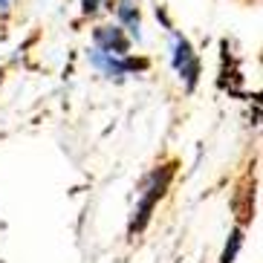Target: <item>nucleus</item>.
<instances>
[{
  "label": "nucleus",
  "instance_id": "0eeeda50",
  "mask_svg": "<svg viewBox=\"0 0 263 263\" xmlns=\"http://www.w3.org/2000/svg\"><path fill=\"white\" fill-rule=\"evenodd\" d=\"M101 3H104V0H81V12H84V15H96L101 9Z\"/></svg>",
  "mask_w": 263,
  "mask_h": 263
},
{
  "label": "nucleus",
  "instance_id": "20e7f679",
  "mask_svg": "<svg viewBox=\"0 0 263 263\" xmlns=\"http://www.w3.org/2000/svg\"><path fill=\"white\" fill-rule=\"evenodd\" d=\"M93 44L96 49H104L113 55H127V49H130V38L124 35L122 26H99L93 32Z\"/></svg>",
  "mask_w": 263,
  "mask_h": 263
},
{
  "label": "nucleus",
  "instance_id": "f257e3e1",
  "mask_svg": "<svg viewBox=\"0 0 263 263\" xmlns=\"http://www.w3.org/2000/svg\"><path fill=\"white\" fill-rule=\"evenodd\" d=\"M171 179H174V165H162V168H156L154 174L147 177V188H145V194H142L136 211H133L130 229H127L130 234L142 232V229L147 226V220H151V214H154V209H156V202L162 200L165 191H168Z\"/></svg>",
  "mask_w": 263,
  "mask_h": 263
},
{
  "label": "nucleus",
  "instance_id": "f03ea898",
  "mask_svg": "<svg viewBox=\"0 0 263 263\" xmlns=\"http://www.w3.org/2000/svg\"><path fill=\"white\" fill-rule=\"evenodd\" d=\"M90 64L96 70H101L107 78H116L122 81L124 76L130 72H145L151 67L147 58H127V55H113V52H104V49H90Z\"/></svg>",
  "mask_w": 263,
  "mask_h": 263
},
{
  "label": "nucleus",
  "instance_id": "6e6552de",
  "mask_svg": "<svg viewBox=\"0 0 263 263\" xmlns=\"http://www.w3.org/2000/svg\"><path fill=\"white\" fill-rule=\"evenodd\" d=\"M9 6V0H0V9H6Z\"/></svg>",
  "mask_w": 263,
  "mask_h": 263
},
{
  "label": "nucleus",
  "instance_id": "7ed1b4c3",
  "mask_svg": "<svg viewBox=\"0 0 263 263\" xmlns=\"http://www.w3.org/2000/svg\"><path fill=\"white\" fill-rule=\"evenodd\" d=\"M171 61H174L177 76L185 81V90H194L197 87V78H200V58H197L194 47L188 44V38H182V35L174 38V55H171Z\"/></svg>",
  "mask_w": 263,
  "mask_h": 263
},
{
  "label": "nucleus",
  "instance_id": "39448f33",
  "mask_svg": "<svg viewBox=\"0 0 263 263\" xmlns=\"http://www.w3.org/2000/svg\"><path fill=\"white\" fill-rule=\"evenodd\" d=\"M116 15L119 21L124 24V29L130 32V38L139 41L142 38V21H139V9H136V3L133 0H119V6H116Z\"/></svg>",
  "mask_w": 263,
  "mask_h": 263
},
{
  "label": "nucleus",
  "instance_id": "423d86ee",
  "mask_svg": "<svg viewBox=\"0 0 263 263\" xmlns=\"http://www.w3.org/2000/svg\"><path fill=\"white\" fill-rule=\"evenodd\" d=\"M240 246H243V229L237 226V229H234V232L229 234V243H226L223 255H220V263H234V257H237Z\"/></svg>",
  "mask_w": 263,
  "mask_h": 263
}]
</instances>
